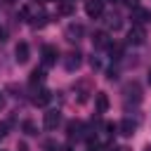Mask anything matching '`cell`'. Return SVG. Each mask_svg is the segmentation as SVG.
<instances>
[{
  "label": "cell",
  "instance_id": "cell-20",
  "mask_svg": "<svg viewBox=\"0 0 151 151\" xmlns=\"http://www.w3.org/2000/svg\"><path fill=\"white\" fill-rule=\"evenodd\" d=\"M7 130H9V123H0V139H5Z\"/></svg>",
  "mask_w": 151,
  "mask_h": 151
},
{
  "label": "cell",
  "instance_id": "cell-27",
  "mask_svg": "<svg viewBox=\"0 0 151 151\" xmlns=\"http://www.w3.org/2000/svg\"><path fill=\"white\" fill-rule=\"evenodd\" d=\"M149 83H151V71H149Z\"/></svg>",
  "mask_w": 151,
  "mask_h": 151
},
{
  "label": "cell",
  "instance_id": "cell-25",
  "mask_svg": "<svg viewBox=\"0 0 151 151\" xmlns=\"http://www.w3.org/2000/svg\"><path fill=\"white\" fill-rule=\"evenodd\" d=\"M35 2H47V0H35Z\"/></svg>",
  "mask_w": 151,
  "mask_h": 151
},
{
  "label": "cell",
  "instance_id": "cell-24",
  "mask_svg": "<svg viewBox=\"0 0 151 151\" xmlns=\"http://www.w3.org/2000/svg\"><path fill=\"white\" fill-rule=\"evenodd\" d=\"M5 106V97H2V92H0V109Z\"/></svg>",
  "mask_w": 151,
  "mask_h": 151
},
{
  "label": "cell",
  "instance_id": "cell-26",
  "mask_svg": "<svg viewBox=\"0 0 151 151\" xmlns=\"http://www.w3.org/2000/svg\"><path fill=\"white\" fill-rule=\"evenodd\" d=\"M144 151H151V146H146V149H144Z\"/></svg>",
  "mask_w": 151,
  "mask_h": 151
},
{
  "label": "cell",
  "instance_id": "cell-23",
  "mask_svg": "<svg viewBox=\"0 0 151 151\" xmlns=\"http://www.w3.org/2000/svg\"><path fill=\"white\" fill-rule=\"evenodd\" d=\"M59 151H73L71 146H59Z\"/></svg>",
  "mask_w": 151,
  "mask_h": 151
},
{
  "label": "cell",
  "instance_id": "cell-3",
  "mask_svg": "<svg viewBox=\"0 0 151 151\" xmlns=\"http://www.w3.org/2000/svg\"><path fill=\"white\" fill-rule=\"evenodd\" d=\"M59 123H61V113H59L57 109H50V111L42 116V125H45V130H54Z\"/></svg>",
  "mask_w": 151,
  "mask_h": 151
},
{
  "label": "cell",
  "instance_id": "cell-18",
  "mask_svg": "<svg viewBox=\"0 0 151 151\" xmlns=\"http://www.w3.org/2000/svg\"><path fill=\"white\" fill-rule=\"evenodd\" d=\"M47 21H50V17H47V14H35L31 24H33V28H42V26H45Z\"/></svg>",
  "mask_w": 151,
  "mask_h": 151
},
{
  "label": "cell",
  "instance_id": "cell-14",
  "mask_svg": "<svg viewBox=\"0 0 151 151\" xmlns=\"http://www.w3.org/2000/svg\"><path fill=\"white\" fill-rule=\"evenodd\" d=\"M57 14H61V17H71V14H73V2H71V0H59V5H57Z\"/></svg>",
  "mask_w": 151,
  "mask_h": 151
},
{
  "label": "cell",
  "instance_id": "cell-19",
  "mask_svg": "<svg viewBox=\"0 0 151 151\" xmlns=\"http://www.w3.org/2000/svg\"><path fill=\"white\" fill-rule=\"evenodd\" d=\"M24 130H26V134H35V125H33L31 120H26V123H24Z\"/></svg>",
  "mask_w": 151,
  "mask_h": 151
},
{
  "label": "cell",
  "instance_id": "cell-15",
  "mask_svg": "<svg viewBox=\"0 0 151 151\" xmlns=\"http://www.w3.org/2000/svg\"><path fill=\"white\" fill-rule=\"evenodd\" d=\"M104 21H106V28H109V31H118V28L123 26V19H120V14H109Z\"/></svg>",
  "mask_w": 151,
  "mask_h": 151
},
{
  "label": "cell",
  "instance_id": "cell-7",
  "mask_svg": "<svg viewBox=\"0 0 151 151\" xmlns=\"http://www.w3.org/2000/svg\"><path fill=\"white\" fill-rule=\"evenodd\" d=\"M85 12H87V17H92V19L101 17V14H104V0H87V2H85Z\"/></svg>",
  "mask_w": 151,
  "mask_h": 151
},
{
  "label": "cell",
  "instance_id": "cell-1",
  "mask_svg": "<svg viewBox=\"0 0 151 151\" xmlns=\"http://www.w3.org/2000/svg\"><path fill=\"white\" fill-rule=\"evenodd\" d=\"M144 40H146L144 26H142V24H132V28L127 31V42H130V45H142Z\"/></svg>",
  "mask_w": 151,
  "mask_h": 151
},
{
  "label": "cell",
  "instance_id": "cell-29",
  "mask_svg": "<svg viewBox=\"0 0 151 151\" xmlns=\"http://www.w3.org/2000/svg\"><path fill=\"white\" fill-rule=\"evenodd\" d=\"M0 151H2V149H0Z\"/></svg>",
  "mask_w": 151,
  "mask_h": 151
},
{
  "label": "cell",
  "instance_id": "cell-13",
  "mask_svg": "<svg viewBox=\"0 0 151 151\" xmlns=\"http://www.w3.org/2000/svg\"><path fill=\"white\" fill-rule=\"evenodd\" d=\"M132 21L134 24H144V21H149V12L144 9V7H132Z\"/></svg>",
  "mask_w": 151,
  "mask_h": 151
},
{
  "label": "cell",
  "instance_id": "cell-8",
  "mask_svg": "<svg viewBox=\"0 0 151 151\" xmlns=\"http://www.w3.org/2000/svg\"><path fill=\"white\" fill-rule=\"evenodd\" d=\"M14 59H17L19 64H26V61L31 59V47H28V42H19V45L14 47Z\"/></svg>",
  "mask_w": 151,
  "mask_h": 151
},
{
  "label": "cell",
  "instance_id": "cell-16",
  "mask_svg": "<svg viewBox=\"0 0 151 151\" xmlns=\"http://www.w3.org/2000/svg\"><path fill=\"white\" fill-rule=\"evenodd\" d=\"M73 90H76V94H78V101H85L87 94H90V83L83 80V83H78V87H73Z\"/></svg>",
  "mask_w": 151,
  "mask_h": 151
},
{
  "label": "cell",
  "instance_id": "cell-22",
  "mask_svg": "<svg viewBox=\"0 0 151 151\" xmlns=\"http://www.w3.org/2000/svg\"><path fill=\"white\" fill-rule=\"evenodd\" d=\"M125 2H127V5H130V9H132V7H137V5H139V0H125Z\"/></svg>",
  "mask_w": 151,
  "mask_h": 151
},
{
  "label": "cell",
  "instance_id": "cell-21",
  "mask_svg": "<svg viewBox=\"0 0 151 151\" xmlns=\"http://www.w3.org/2000/svg\"><path fill=\"white\" fill-rule=\"evenodd\" d=\"M104 151H125V149H120V146H113V144H109V146H104Z\"/></svg>",
  "mask_w": 151,
  "mask_h": 151
},
{
  "label": "cell",
  "instance_id": "cell-11",
  "mask_svg": "<svg viewBox=\"0 0 151 151\" xmlns=\"http://www.w3.org/2000/svg\"><path fill=\"white\" fill-rule=\"evenodd\" d=\"M109 42H111V38H109L106 31H97V33L92 35V45H94V47H109Z\"/></svg>",
  "mask_w": 151,
  "mask_h": 151
},
{
  "label": "cell",
  "instance_id": "cell-6",
  "mask_svg": "<svg viewBox=\"0 0 151 151\" xmlns=\"http://www.w3.org/2000/svg\"><path fill=\"white\" fill-rule=\"evenodd\" d=\"M50 99H52V92H50L47 87H38V90L33 92V97H31V101H33L35 106H45V104H50Z\"/></svg>",
  "mask_w": 151,
  "mask_h": 151
},
{
  "label": "cell",
  "instance_id": "cell-12",
  "mask_svg": "<svg viewBox=\"0 0 151 151\" xmlns=\"http://www.w3.org/2000/svg\"><path fill=\"white\" fill-rule=\"evenodd\" d=\"M94 104H97L99 113H106L109 111V97H106V92H97L94 94Z\"/></svg>",
  "mask_w": 151,
  "mask_h": 151
},
{
  "label": "cell",
  "instance_id": "cell-17",
  "mask_svg": "<svg viewBox=\"0 0 151 151\" xmlns=\"http://www.w3.org/2000/svg\"><path fill=\"white\" fill-rule=\"evenodd\" d=\"M45 80V71L42 68H33V73H31V85H40Z\"/></svg>",
  "mask_w": 151,
  "mask_h": 151
},
{
  "label": "cell",
  "instance_id": "cell-2",
  "mask_svg": "<svg viewBox=\"0 0 151 151\" xmlns=\"http://www.w3.org/2000/svg\"><path fill=\"white\" fill-rule=\"evenodd\" d=\"M64 35H66V40H71V42H78V40L85 35V28H83V24L73 21V24H68V26H66Z\"/></svg>",
  "mask_w": 151,
  "mask_h": 151
},
{
  "label": "cell",
  "instance_id": "cell-4",
  "mask_svg": "<svg viewBox=\"0 0 151 151\" xmlns=\"http://www.w3.org/2000/svg\"><path fill=\"white\" fill-rule=\"evenodd\" d=\"M66 132H68V139H83V137H87L85 134V125L80 120H71L66 125Z\"/></svg>",
  "mask_w": 151,
  "mask_h": 151
},
{
  "label": "cell",
  "instance_id": "cell-5",
  "mask_svg": "<svg viewBox=\"0 0 151 151\" xmlns=\"http://www.w3.org/2000/svg\"><path fill=\"white\" fill-rule=\"evenodd\" d=\"M80 64H83V54L80 52H68L64 57V68L66 71H76V68H80Z\"/></svg>",
  "mask_w": 151,
  "mask_h": 151
},
{
  "label": "cell",
  "instance_id": "cell-10",
  "mask_svg": "<svg viewBox=\"0 0 151 151\" xmlns=\"http://www.w3.org/2000/svg\"><path fill=\"white\" fill-rule=\"evenodd\" d=\"M118 130H120V134H123V137H132V134H134V130H137V123H134V120H130V118H125V120H120Z\"/></svg>",
  "mask_w": 151,
  "mask_h": 151
},
{
  "label": "cell",
  "instance_id": "cell-28",
  "mask_svg": "<svg viewBox=\"0 0 151 151\" xmlns=\"http://www.w3.org/2000/svg\"><path fill=\"white\" fill-rule=\"evenodd\" d=\"M113 2H120V0H113Z\"/></svg>",
  "mask_w": 151,
  "mask_h": 151
},
{
  "label": "cell",
  "instance_id": "cell-9",
  "mask_svg": "<svg viewBox=\"0 0 151 151\" xmlns=\"http://www.w3.org/2000/svg\"><path fill=\"white\" fill-rule=\"evenodd\" d=\"M57 57H59V52H57L54 45H45V47H42V66L57 64Z\"/></svg>",
  "mask_w": 151,
  "mask_h": 151
}]
</instances>
